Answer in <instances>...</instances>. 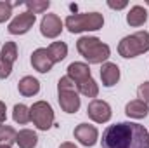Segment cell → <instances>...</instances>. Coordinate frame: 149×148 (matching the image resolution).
Listing matches in <instances>:
<instances>
[{"label":"cell","instance_id":"1","mask_svg":"<svg viewBox=\"0 0 149 148\" xmlns=\"http://www.w3.org/2000/svg\"><path fill=\"white\" fill-rule=\"evenodd\" d=\"M102 148H149V131L137 122L108 125L101 140Z\"/></svg>","mask_w":149,"mask_h":148},{"label":"cell","instance_id":"2","mask_svg":"<svg viewBox=\"0 0 149 148\" xmlns=\"http://www.w3.org/2000/svg\"><path fill=\"white\" fill-rule=\"evenodd\" d=\"M76 51L87 65H104L111 56V47L97 37H80L76 42Z\"/></svg>","mask_w":149,"mask_h":148},{"label":"cell","instance_id":"3","mask_svg":"<svg viewBox=\"0 0 149 148\" xmlns=\"http://www.w3.org/2000/svg\"><path fill=\"white\" fill-rule=\"evenodd\" d=\"M64 26L70 33H83V32H97L104 26V16L101 12H80L70 14L64 21Z\"/></svg>","mask_w":149,"mask_h":148},{"label":"cell","instance_id":"4","mask_svg":"<svg viewBox=\"0 0 149 148\" xmlns=\"http://www.w3.org/2000/svg\"><path fill=\"white\" fill-rule=\"evenodd\" d=\"M148 51H149V32H146V30L127 35L118 44V54L125 59L137 58L141 54H146Z\"/></svg>","mask_w":149,"mask_h":148},{"label":"cell","instance_id":"5","mask_svg":"<svg viewBox=\"0 0 149 148\" xmlns=\"http://www.w3.org/2000/svg\"><path fill=\"white\" fill-rule=\"evenodd\" d=\"M57 101H59L61 110L66 111V113H76L80 110L81 98L76 91L74 82L68 75L61 77L57 82Z\"/></svg>","mask_w":149,"mask_h":148},{"label":"cell","instance_id":"6","mask_svg":"<svg viewBox=\"0 0 149 148\" xmlns=\"http://www.w3.org/2000/svg\"><path fill=\"white\" fill-rule=\"evenodd\" d=\"M30 113H31V122L38 131H49L54 125L56 115L47 101H35L30 106Z\"/></svg>","mask_w":149,"mask_h":148},{"label":"cell","instance_id":"7","mask_svg":"<svg viewBox=\"0 0 149 148\" xmlns=\"http://www.w3.org/2000/svg\"><path fill=\"white\" fill-rule=\"evenodd\" d=\"M87 115L95 124H106V122L111 120L113 110L108 101H104V99H92L88 103V106H87Z\"/></svg>","mask_w":149,"mask_h":148},{"label":"cell","instance_id":"8","mask_svg":"<svg viewBox=\"0 0 149 148\" xmlns=\"http://www.w3.org/2000/svg\"><path fill=\"white\" fill-rule=\"evenodd\" d=\"M35 21H37V16L28 12V11H24V12H21V14L12 18V21L9 23L7 30H9L10 35H24V33H28L33 28Z\"/></svg>","mask_w":149,"mask_h":148},{"label":"cell","instance_id":"9","mask_svg":"<svg viewBox=\"0 0 149 148\" xmlns=\"http://www.w3.org/2000/svg\"><path fill=\"white\" fill-rule=\"evenodd\" d=\"M63 28H64V23L57 14H52V12L43 14L40 21V33L45 38H57L63 33Z\"/></svg>","mask_w":149,"mask_h":148},{"label":"cell","instance_id":"10","mask_svg":"<svg viewBox=\"0 0 149 148\" xmlns=\"http://www.w3.org/2000/svg\"><path fill=\"white\" fill-rule=\"evenodd\" d=\"M73 134H74V138L78 140V143L83 145V147H87V148L94 147V145L97 143V140H99V131H97V127L92 125V124H87V122L78 124V125L74 127Z\"/></svg>","mask_w":149,"mask_h":148},{"label":"cell","instance_id":"11","mask_svg":"<svg viewBox=\"0 0 149 148\" xmlns=\"http://www.w3.org/2000/svg\"><path fill=\"white\" fill-rule=\"evenodd\" d=\"M31 66L37 70L38 73H49L54 66V61L49 56L47 47H38L31 52Z\"/></svg>","mask_w":149,"mask_h":148},{"label":"cell","instance_id":"12","mask_svg":"<svg viewBox=\"0 0 149 148\" xmlns=\"http://www.w3.org/2000/svg\"><path fill=\"white\" fill-rule=\"evenodd\" d=\"M68 77L71 78L74 82V85H78V84H81V82H85V80H88L92 73H90V66L87 65V63H81V61H74L71 63L70 66H68Z\"/></svg>","mask_w":149,"mask_h":148},{"label":"cell","instance_id":"13","mask_svg":"<svg viewBox=\"0 0 149 148\" xmlns=\"http://www.w3.org/2000/svg\"><path fill=\"white\" fill-rule=\"evenodd\" d=\"M120 66L116 63H104L101 66V80H102V85L104 87H113L120 82Z\"/></svg>","mask_w":149,"mask_h":148},{"label":"cell","instance_id":"14","mask_svg":"<svg viewBox=\"0 0 149 148\" xmlns=\"http://www.w3.org/2000/svg\"><path fill=\"white\" fill-rule=\"evenodd\" d=\"M17 91H19V94L24 96V98H33V96H37L38 92H40V82H38L35 77L26 75V77H23V78L19 80Z\"/></svg>","mask_w":149,"mask_h":148},{"label":"cell","instance_id":"15","mask_svg":"<svg viewBox=\"0 0 149 148\" xmlns=\"http://www.w3.org/2000/svg\"><path fill=\"white\" fill-rule=\"evenodd\" d=\"M125 113H127L128 118H135V120L146 118L148 113H149V105H146V103L141 101V99H132V101L127 103Z\"/></svg>","mask_w":149,"mask_h":148},{"label":"cell","instance_id":"16","mask_svg":"<svg viewBox=\"0 0 149 148\" xmlns=\"http://www.w3.org/2000/svg\"><path fill=\"white\" fill-rule=\"evenodd\" d=\"M148 21V11L142 7V5H134L130 7L128 14H127V23L134 28H139L142 26L144 23Z\"/></svg>","mask_w":149,"mask_h":148},{"label":"cell","instance_id":"17","mask_svg":"<svg viewBox=\"0 0 149 148\" xmlns=\"http://www.w3.org/2000/svg\"><path fill=\"white\" fill-rule=\"evenodd\" d=\"M16 145L19 148H35L38 145V136L31 129H21L16 136Z\"/></svg>","mask_w":149,"mask_h":148},{"label":"cell","instance_id":"18","mask_svg":"<svg viewBox=\"0 0 149 148\" xmlns=\"http://www.w3.org/2000/svg\"><path fill=\"white\" fill-rule=\"evenodd\" d=\"M76 91H78V94H80V96L97 99V96H99V84L90 77L88 80H85V82L78 84V85H76Z\"/></svg>","mask_w":149,"mask_h":148},{"label":"cell","instance_id":"19","mask_svg":"<svg viewBox=\"0 0 149 148\" xmlns=\"http://www.w3.org/2000/svg\"><path fill=\"white\" fill-rule=\"evenodd\" d=\"M47 51H49V56L54 61V65L56 63H61L68 56V45H66V42H61V40L59 42H52L47 47Z\"/></svg>","mask_w":149,"mask_h":148},{"label":"cell","instance_id":"20","mask_svg":"<svg viewBox=\"0 0 149 148\" xmlns=\"http://www.w3.org/2000/svg\"><path fill=\"white\" fill-rule=\"evenodd\" d=\"M16 59H17V45H16V42H5L2 51H0V61L14 66Z\"/></svg>","mask_w":149,"mask_h":148},{"label":"cell","instance_id":"21","mask_svg":"<svg viewBox=\"0 0 149 148\" xmlns=\"http://www.w3.org/2000/svg\"><path fill=\"white\" fill-rule=\"evenodd\" d=\"M12 118L16 124L19 125H26L28 122H31V113H30V106L23 105V103H17L14 105V110H12Z\"/></svg>","mask_w":149,"mask_h":148},{"label":"cell","instance_id":"22","mask_svg":"<svg viewBox=\"0 0 149 148\" xmlns=\"http://www.w3.org/2000/svg\"><path fill=\"white\" fill-rule=\"evenodd\" d=\"M16 136H17V131L12 125H7V124L0 125V147H12L16 143Z\"/></svg>","mask_w":149,"mask_h":148},{"label":"cell","instance_id":"23","mask_svg":"<svg viewBox=\"0 0 149 148\" xmlns=\"http://www.w3.org/2000/svg\"><path fill=\"white\" fill-rule=\"evenodd\" d=\"M24 5H26L28 12H31V14L37 16V14L47 12V9L50 7V2H49V0H26Z\"/></svg>","mask_w":149,"mask_h":148},{"label":"cell","instance_id":"24","mask_svg":"<svg viewBox=\"0 0 149 148\" xmlns=\"http://www.w3.org/2000/svg\"><path fill=\"white\" fill-rule=\"evenodd\" d=\"M12 4L10 2H3V0H0V23H5V21H9L10 19V16H12Z\"/></svg>","mask_w":149,"mask_h":148},{"label":"cell","instance_id":"25","mask_svg":"<svg viewBox=\"0 0 149 148\" xmlns=\"http://www.w3.org/2000/svg\"><path fill=\"white\" fill-rule=\"evenodd\" d=\"M137 98H139L141 101H144L146 105H149V80L142 82V84L139 85V89H137Z\"/></svg>","mask_w":149,"mask_h":148},{"label":"cell","instance_id":"26","mask_svg":"<svg viewBox=\"0 0 149 148\" xmlns=\"http://www.w3.org/2000/svg\"><path fill=\"white\" fill-rule=\"evenodd\" d=\"M12 73V66L10 65H7V63H3V61H0V78L3 80V78H9Z\"/></svg>","mask_w":149,"mask_h":148},{"label":"cell","instance_id":"27","mask_svg":"<svg viewBox=\"0 0 149 148\" xmlns=\"http://www.w3.org/2000/svg\"><path fill=\"white\" fill-rule=\"evenodd\" d=\"M128 5V2L127 0H121V2H113V0H108V7L109 9H114V11H121V9H125Z\"/></svg>","mask_w":149,"mask_h":148},{"label":"cell","instance_id":"28","mask_svg":"<svg viewBox=\"0 0 149 148\" xmlns=\"http://www.w3.org/2000/svg\"><path fill=\"white\" fill-rule=\"evenodd\" d=\"M5 120H7V106L3 101H0V125L5 124Z\"/></svg>","mask_w":149,"mask_h":148},{"label":"cell","instance_id":"29","mask_svg":"<svg viewBox=\"0 0 149 148\" xmlns=\"http://www.w3.org/2000/svg\"><path fill=\"white\" fill-rule=\"evenodd\" d=\"M59 148H78V147H76L74 143H71V141H66V143H61Z\"/></svg>","mask_w":149,"mask_h":148},{"label":"cell","instance_id":"30","mask_svg":"<svg viewBox=\"0 0 149 148\" xmlns=\"http://www.w3.org/2000/svg\"><path fill=\"white\" fill-rule=\"evenodd\" d=\"M0 148H12V147H0Z\"/></svg>","mask_w":149,"mask_h":148},{"label":"cell","instance_id":"31","mask_svg":"<svg viewBox=\"0 0 149 148\" xmlns=\"http://www.w3.org/2000/svg\"><path fill=\"white\" fill-rule=\"evenodd\" d=\"M146 4H148V5H149V0H148V2H146Z\"/></svg>","mask_w":149,"mask_h":148}]
</instances>
